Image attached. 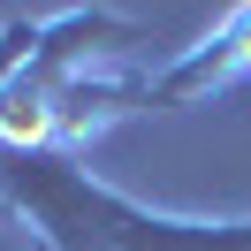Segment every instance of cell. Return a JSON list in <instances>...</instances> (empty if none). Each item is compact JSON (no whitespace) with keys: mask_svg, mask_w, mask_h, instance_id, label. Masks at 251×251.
I'll use <instances>...</instances> for the list:
<instances>
[{"mask_svg":"<svg viewBox=\"0 0 251 251\" xmlns=\"http://www.w3.org/2000/svg\"><path fill=\"white\" fill-rule=\"evenodd\" d=\"M244 69H251V8H228V16H221V31L205 38V46H190L183 61H168L160 76L137 84V114H145V107H183V99H205L213 84L244 76Z\"/></svg>","mask_w":251,"mask_h":251,"instance_id":"cell-2","label":"cell"},{"mask_svg":"<svg viewBox=\"0 0 251 251\" xmlns=\"http://www.w3.org/2000/svg\"><path fill=\"white\" fill-rule=\"evenodd\" d=\"M0 205L46 251H251V221H183L107 190L69 145H0Z\"/></svg>","mask_w":251,"mask_h":251,"instance_id":"cell-1","label":"cell"}]
</instances>
